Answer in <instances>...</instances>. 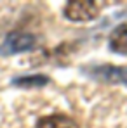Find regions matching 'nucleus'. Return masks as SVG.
<instances>
[{
	"instance_id": "obj_5",
	"label": "nucleus",
	"mask_w": 127,
	"mask_h": 128,
	"mask_svg": "<svg viewBox=\"0 0 127 128\" xmlns=\"http://www.w3.org/2000/svg\"><path fill=\"white\" fill-rule=\"evenodd\" d=\"M35 128H78L77 121L64 114H49L37 121Z\"/></svg>"
},
{
	"instance_id": "obj_1",
	"label": "nucleus",
	"mask_w": 127,
	"mask_h": 128,
	"mask_svg": "<svg viewBox=\"0 0 127 128\" xmlns=\"http://www.w3.org/2000/svg\"><path fill=\"white\" fill-rule=\"evenodd\" d=\"M92 80L105 82L110 85L127 86V66H113V64H92L82 69Z\"/></svg>"
},
{
	"instance_id": "obj_4",
	"label": "nucleus",
	"mask_w": 127,
	"mask_h": 128,
	"mask_svg": "<svg viewBox=\"0 0 127 128\" xmlns=\"http://www.w3.org/2000/svg\"><path fill=\"white\" fill-rule=\"evenodd\" d=\"M110 50L120 56H127V22L118 24L110 35Z\"/></svg>"
},
{
	"instance_id": "obj_2",
	"label": "nucleus",
	"mask_w": 127,
	"mask_h": 128,
	"mask_svg": "<svg viewBox=\"0 0 127 128\" xmlns=\"http://www.w3.org/2000/svg\"><path fill=\"white\" fill-rule=\"evenodd\" d=\"M101 5L92 0H73L68 2L63 9V14L71 22H87L99 16Z\"/></svg>"
},
{
	"instance_id": "obj_6",
	"label": "nucleus",
	"mask_w": 127,
	"mask_h": 128,
	"mask_svg": "<svg viewBox=\"0 0 127 128\" xmlns=\"http://www.w3.org/2000/svg\"><path fill=\"white\" fill-rule=\"evenodd\" d=\"M14 86L19 88H42L49 83V76L45 74H31V76H18L11 82Z\"/></svg>"
},
{
	"instance_id": "obj_3",
	"label": "nucleus",
	"mask_w": 127,
	"mask_h": 128,
	"mask_svg": "<svg viewBox=\"0 0 127 128\" xmlns=\"http://www.w3.org/2000/svg\"><path fill=\"white\" fill-rule=\"evenodd\" d=\"M37 45V38L30 33H9L5 42L0 45V56H12L28 52Z\"/></svg>"
}]
</instances>
